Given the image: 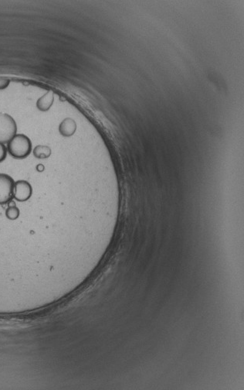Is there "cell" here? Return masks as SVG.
I'll return each mask as SVG.
<instances>
[{
  "label": "cell",
  "instance_id": "obj_7",
  "mask_svg": "<svg viewBox=\"0 0 244 390\" xmlns=\"http://www.w3.org/2000/svg\"><path fill=\"white\" fill-rule=\"evenodd\" d=\"M34 155L38 159H46L51 155V149L47 146H37L34 150Z\"/></svg>",
  "mask_w": 244,
  "mask_h": 390
},
{
  "label": "cell",
  "instance_id": "obj_9",
  "mask_svg": "<svg viewBox=\"0 0 244 390\" xmlns=\"http://www.w3.org/2000/svg\"><path fill=\"white\" fill-rule=\"evenodd\" d=\"M6 155H7V148L6 146H4V144L0 143V163L5 160Z\"/></svg>",
  "mask_w": 244,
  "mask_h": 390
},
{
  "label": "cell",
  "instance_id": "obj_1",
  "mask_svg": "<svg viewBox=\"0 0 244 390\" xmlns=\"http://www.w3.org/2000/svg\"><path fill=\"white\" fill-rule=\"evenodd\" d=\"M8 152L16 159H24L32 151V143L30 138L23 134H17L8 143Z\"/></svg>",
  "mask_w": 244,
  "mask_h": 390
},
{
  "label": "cell",
  "instance_id": "obj_5",
  "mask_svg": "<svg viewBox=\"0 0 244 390\" xmlns=\"http://www.w3.org/2000/svg\"><path fill=\"white\" fill-rule=\"evenodd\" d=\"M54 92L48 91L46 94L43 95L42 97L39 98L37 101V107L39 111L42 112H47L51 109L53 104H54Z\"/></svg>",
  "mask_w": 244,
  "mask_h": 390
},
{
  "label": "cell",
  "instance_id": "obj_4",
  "mask_svg": "<svg viewBox=\"0 0 244 390\" xmlns=\"http://www.w3.org/2000/svg\"><path fill=\"white\" fill-rule=\"evenodd\" d=\"M33 194L32 186L26 180H18L14 187V198L17 201L23 202L31 197Z\"/></svg>",
  "mask_w": 244,
  "mask_h": 390
},
{
  "label": "cell",
  "instance_id": "obj_8",
  "mask_svg": "<svg viewBox=\"0 0 244 390\" xmlns=\"http://www.w3.org/2000/svg\"><path fill=\"white\" fill-rule=\"evenodd\" d=\"M6 218L10 221H16L19 218L20 215V211L15 205H10L6 208Z\"/></svg>",
  "mask_w": 244,
  "mask_h": 390
},
{
  "label": "cell",
  "instance_id": "obj_3",
  "mask_svg": "<svg viewBox=\"0 0 244 390\" xmlns=\"http://www.w3.org/2000/svg\"><path fill=\"white\" fill-rule=\"evenodd\" d=\"M15 181L6 174H0V205L11 202L14 198Z\"/></svg>",
  "mask_w": 244,
  "mask_h": 390
},
{
  "label": "cell",
  "instance_id": "obj_10",
  "mask_svg": "<svg viewBox=\"0 0 244 390\" xmlns=\"http://www.w3.org/2000/svg\"><path fill=\"white\" fill-rule=\"evenodd\" d=\"M10 81L9 79L0 78V90L5 89L10 85Z\"/></svg>",
  "mask_w": 244,
  "mask_h": 390
},
{
  "label": "cell",
  "instance_id": "obj_6",
  "mask_svg": "<svg viewBox=\"0 0 244 390\" xmlns=\"http://www.w3.org/2000/svg\"><path fill=\"white\" fill-rule=\"evenodd\" d=\"M76 126L75 121L70 118H65L62 121L59 126V132L64 136H71L76 131Z\"/></svg>",
  "mask_w": 244,
  "mask_h": 390
},
{
  "label": "cell",
  "instance_id": "obj_2",
  "mask_svg": "<svg viewBox=\"0 0 244 390\" xmlns=\"http://www.w3.org/2000/svg\"><path fill=\"white\" fill-rule=\"evenodd\" d=\"M17 126L13 117L0 113V143H8L17 135Z\"/></svg>",
  "mask_w": 244,
  "mask_h": 390
}]
</instances>
